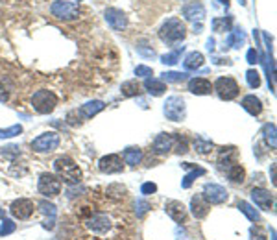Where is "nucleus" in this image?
I'll return each instance as SVG.
<instances>
[{"instance_id": "52", "label": "nucleus", "mask_w": 277, "mask_h": 240, "mask_svg": "<svg viewBox=\"0 0 277 240\" xmlns=\"http://www.w3.org/2000/svg\"><path fill=\"white\" fill-rule=\"evenodd\" d=\"M240 4H242V6H244V4H246V0H240Z\"/></svg>"}, {"instance_id": "48", "label": "nucleus", "mask_w": 277, "mask_h": 240, "mask_svg": "<svg viewBox=\"0 0 277 240\" xmlns=\"http://www.w3.org/2000/svg\"><path fill=\"white\" fill-rule=\"evenodd\" d=\"M175 240H187V233L181 226L175 227Z\"/></svg>"}, {"instance_id": "37", "label": "nucleus", "mask_w": 277, "mask_h": 240, "mask_svg": "<svg viewBox=\"0 0 277 240\" xmlns=\"http://www.w3.org/2000/svg\"><path fill=\"white\" fill-rule=\"evenodd\" d=\"M185 79H187V74L185 72H174V70H170V72L163 74V82L166 83H181Z\"/></svg>"}, {"instance_id": "14", "label": "nucleus", "mask_w": 277, "mask_h": 240, "mask_svg": "<svg viewBox=\"0 0 277 240\" xmlns=\"http://www.w3.org/2000/svg\"><path fill=\"white\" fill-rule=\"evenodd\" d=\"M85 226H87L89 231H92V233H107V231L111 229V220L107 214H94V216H91L87 222H85Z\"/></svg>"}, {"instance_id": "8", "label": "nucleus", "mask_w": 277, "mask_h": 240, "mask_svg": "<svg viewBox=\"0 0 277 240\" xmlns=\"http://www.w3.org/2000/svg\"><path fill=\"white\" fill-rule=\"evenodd\" d=\"M61 138L55 131H46L32 141V150L37 153H52L54 150L60 148Z\"/></svg>"}, {"instance_id": "6", "label": "nucleus", "mask_w": 277, "mask_h": 240, "mask_svg": "<svg viewBox=\"0 0 277 240\" xmlns=\"http://www.w3.org/2000/svg\"><path fill=\"white\" fill-rule=\"evenodd\" d=\"M37 190H39V194H43L45 198H54V196H57V194L61 192V179L55 174L45 172V174L39 175Z\"/></svg>"}, {"instance_id": "51", "label": "nucleus", "mask_w": 277, "mask_h": 240, "mask_svg": "<svg viewBox=\"0 0 277 240\" xmlns=\"http://www.w3.org/2000/svg\"><path fill=\"white\" fill-rule=\"evenodd\" d=\"M0 216H2V218H4V211H2V209H0Z\"/></svg>"}, {"instance_id": "49", "label": "nucleus", "mask_w": 277, "mask_h": 240, "mask_svg": "<svg viewBox=\"0 0 277 240\" xmlns=\"http://www.w3.org/2000/svg\"><path fill=\"white\" fill-rule=\"evenodd\" d=\"M272 181L275 183V165H272Z\"/></svg>"}, {"instance_id": "23", "label": "nucleus", "mask_w": 277, "mask_h": 240, "mask_svg": "<svg viewBox=\"0 0 277 240\" xmlns=\"http://www.w3.org/2000/svg\"><path fill=\"white\" fill-rule=\"evenodd\" d=\"M242 107H244V111H248L251 116H259L263 113V102L259 100L255 94H246V96L242 98Z\"/></svg>"}, {"instance_id": "4", "label": "nucleus", "mask_w": 277, "mask_h": 240, "mask_svg": "<svg viewBox=\"0 0 277 240\" xmlns=\"http://www.w3.org/2000/svg\"><path fill=\"white\" fill-rule=\"evenodd\" d=\"M55 106H57V96L52 91L41 89V91L33 92L32 107L39 115H48V113H52L55 109Z\"/></svg>"}, {"instance_id": "38", "label": "nucleus", "mask_w": 277, "mask_h": 240, "mask_svg": "<svg viewBox=\"0 0 277 240\" xmlns=\"http://www.w3.org/2000/svg\"><path fill=\"white\" fill-rule=\"evenodd\" d=\"M150 209H152V205H150L148 199L138 198L137 202H135V214H137V218H143Z\"/></svg>"}, {"instance_id": "11", "label": "nucleus", "mask_w": 277, "mask_h": 240, "mask_svg": "<svg viewBox=\"0 0 277 240\" xmlns=\"http://www.w3.org/2000/svg\"><path fill=\"white\" fill-rule=\"evenodd\" d=\"M9 212H11L15 218H18V220H28V218L33 214V202L28 198L13 199L11 205H9Z\"/></svg>"}, {"instance_id": "9", "label": "nucleus", "mask_w": 277, "mask_h": 240, "mask_svg": "<svg viewBox=\"0 0 277 240\" xmlns=\"http://www.w3.org/2000/svg\"><path fill=\"white\" fill-rule=\"evenodd\" d=\"M202 196L205 198V202L209 205H222V203H226L227 198H229V194L227 190L222 187V185H216V183H207L203 187V192Z\"/></svg>"}, {"instance_id": "27", "label": "nucleus", "mask_w": 277, "mask_h": 240, "mask_svg": "<svg viewBox=\"0 0 277 240\" xmlns=\"http://www.w3.org/2000/svg\"><path fill=\"white\" fill-rule=\"evenodd\" d=\"M236 207L240 209V212H242V214H244L249 222H261V212H259L257 209L251 205V203L244 202V199H240Z\"/></svg>"}, {"instance_id": "18", "label": "nucleus", "mask_w": 277, "mask_h": 240, "mask_svg": "<svg viewBox=\"0 0 277 240\" xmlns=\"http://www.w3.org/2000/svg\"><path fill=\"white\" fill-rule=\"evenodd\" d=\"M190 211H192L194 218L203 220V218L209 214V211H211V205L205 202V198H203L202 194H198V196H194V198L190 199Z\"/></svg>"}, {"instance_id": "12", "label": "nucleus", "mask_w": 277, "mask_h": 240, "mask_svg": "<svg viewBox=\"0 0 277 240\" xmlns=\"http://www.w3.org/2000/svg\"><path fill=\"white\" fill-rule=\"evenodd\" d=\"M249 194H251V199L259 209H263V211H272L273 209V194L270 190L263 189V187H253Z\"/></svg>"}, {"instance_id": "31", "label": "nucleus", "mask_w": 277, "mask_h": 240, "mask_svg": "<svg viewBox=\"0 0 277 240\" xmlns=\"http://www.w3.org/2000/svg\"><path fill=\"white\" fill-rule=\"evenodd\" d=\"M122 94L124 96H138L141 94V85L137 83V79H129V82H124L122 83V87H120Z\"/></svg>"}, {"instance_id": "32", "label": "nucleus", "mask_w": 277, "mask_h": 240, "mask_svg": "<svg viewBox=\"0 0 277 240\" xmlns=\"http://www.w3.org/2000/svg\"><path fill=\"white\" fill-rule=\"evenodd\" d=\"M212 148H214V144H212L211 141H205L203 137L194 138V150H196L198 153H202V155H207Z\"/></svg>"}, {"instance_id": "30", "label": "nucleus", "mask_w": 277, "mask_h": 240, "mask_svg": "<svg viewBox=\"0 0 277 240\" xmlns=\"http://www.w3.org/2000/svg\"><path fill=\"white\" fill-rule=\"evenodd\" d=\"M244 43H246V33L242 32V28L233 30L229 33V37H227V46H231V48H240V45H244Z\"/></svg>"}, {"instance_id": "24", "label": "nucleus", "mask_w": 277, "mask_h": 240, "mask_svg": "<svg viewBox=\"0 0 277 240\" xmlns=\"http://www.w3.org/2000/svg\"><path fill=\"white\" fill-rule=\"evenodd\" d=\"M144 89H146L152 96H163L165 91H166V85H165L163 79H155V78L150 76V78L144 79Z\"/></svg>"}, {"instance_id": "22", "label": "nucleus", "mask_w": 277, "mask_h": 240, "mask_svg": "<svg viewBox=\"0 0 277 240\" xmlns=\"http://www.w3.org/2000/svg\"><path fill=\"white\" fill-rule=\"evenodd\" d=\"M106 109V104L102 100H91L87 102V104H83L82 107H80V115H82V118H92L94 115H98L100 111Z\"/></svg>"}, {"instance_id": "41", "label": "nucleus", "mask_w": 277, "mask_h": 240, "mask_svg": "<svg viewBox=\"0 0 277 240\" xmlns=\"http://www.w3.org/2000/svg\"><path fill=\"white\" fill-rule=\"evenodd\" d=\"M185 50V46H181V48H177L175 52H170V54H165L161 57V63L165 65H175L177 61H180V54Z\"/></svg>"}, {"instance_id": "28", "label": "nucleus", "mask_w": 277, "mask_h": 240, "mask_svg": "<svg viewBox=\"0 0 277 240\" xmlns=\"http://www.w3.org/2000/svg\"><path fill=\"white\" fill-rule=\"evenodd\" d=\"M227 177H229L233 183H244L246 179V170H244V166L239 165V163H235V165L231 166L229 170L226 172Z\"/></svg>"}, {"instance_id": "46", "label": "nucleus", "mask_w": 277, "mask_h": 240, "mask_svg": "<svg viewBox=\"0 0 277 240\" xmlns=\"http://www.w3.org/2000/svg\"><path fill=\"white\" fill-rule=\"evenodd\" d=\"M137 50L143 55H146V57H153V55H155V52H153L152 48H146V45H138Z\"/></svg>"}, {"instance_id": "34", "label": "nucleus", "mask_w": 277, "mask_h": 240, "mask_svg": "<svg viewBox=\"0 0 277 240\" xmlns=\"http://www.w3.org/2000/svg\"><path fill=\"white\" fill-rule=\"evenodd\" d=\"M231 26H233V18H214L212 21V28L214 32H231Z\"/></svg>"}, {"instance_id": "2", "label": "nucleus", "mask_w": 277, "mask_h": 240, "mask_svg": "<svg viewBox=\"0 0 277 240\" xmlns=\"http://www.w3.org/2000/svg\"><path fill=\"white\" fill-rule=\"evenodd\" d=\"M185 35H187V28L181 23V18L177 17H170L159 30V37L166 45H174V43L183 41Z\"/></svg>"}, {"instance_id": "43", "label": "nucleus", "mask_w": 277, "mask_h": 240, "mask_svg": "<svg viewBox=\"0 0 277 240\" xmlns=\"http://www.w3.org/2000/svg\"><path fill=\"white\" fill-rule=\"evenodd\" d=\"M83 192H85V189H83V187H78V185H69V190H67V198L74 199V198H78V196H82Z\"/></svg>"}, {"instance_id": "25", "label": "nucleus", "mask_w": 277, "mask_h": 240, "mask_svg": "<svg viewBox=\"0 0 277 240\" xmlns=\"http://www.w3.org/2000/svg\"><path fill=\"white\" fill-rule=\"evenodd\" d=\"M122 157H124L126 165L137 166V165H141V161H143V150H141V148H135V146H129L124 150Z\"/></svg>"}, {"instance_id": "10", "label": "nucleus", "mask_w": 277, "mask_h": 240, "mask_svg": "<svg viewBox=\"0 0 277 240\" xmlns=\"http://www.w3.org/2000/svg\"><path fill=\"white\" fill-rule=\"evenodd\" d=\"M98 170L102 174H120L124 170V165H122V157L116 155V153H109V155H104L98 161Z\"/></svg>"}, {"instance_id": "17", "label": "nucleus", "mask_w": 277, "mask_h": 240, "mask_svg": "<svg viewBox=\"0 0 277 240\" xmlns=\"http://www.w3.org/2000/svg\"><path fill=\"white\" fill-rule=\"evenodd\" d=\"M183 17L190 23H202L203 18H205V8H203L200 2H190V4H185L183 6Z\"/></svg>"}, {"instance_id": "47", "label": "nucleus", "mask_w": 277, "mask_h": 240, "mask_svg": "<svg viewBox=\"0 0 277 240\" xmlns=\"http://www.w3.org/2000/svg\"><path fill=\"white\" fill-rule=\"evenodd\" d=\"M9 100V92L4 87V83H0V104H6Z\"/></svg>"}, {"instance_id": "40", "label": "nucleus", "mask_w": 277, "mask_h": 240, "mask_svg": "<svg viewBox=\"0 0 277 240\" xmlns=\"http://www.w3.org/2000/svg\"><path fill=\"white\" fill-rule=\"evenodd\" d=\"M23 133V126L21 124H15L11 128H6V129H0V138H11V137H17V135Z\"/></svg>"}, {"instance_id": "29", "label": "nucleus", "mask_w": 277, "mask_h": 240, "mask_svg": "<svg viewBox=\"0 0 277 240\" xmlns=\"http://www.w3.org/2000/svg\"><path fill=\"white\" fill-rule=\"evenodd\" d=\"M263 137L268 146L272 148V150H275L277 141H275V124H273V122H268V124L263 126Z\"/></svg>"}, {"instance_id": "16", "label": "nucleus", "mask_w": 277, "mask_h": 240, "mask_svg": "<svg viewBox=\"0 0 277 240\" xmlns=\"http://www.w3.org/2000/svg\"><path fill=\"white\" fill-rule=\"evenodd\" d=\"M236 163V148L235 146H227V148H222L220 150V155H218V168L222 172H227L231 166Z\"/></svg>"}, {"instance_id": "39", "label": "nucleus", "mask_w": 277, "mask_h": 240, "mask_svg": "<svg viewBox=\"0 0 277 240\" xmlns=\"http://www.w3.org/2000/svg\"><path fill=\"white\" fill-rule=\"evenodd\" d=\"M246 82H248V85L251 89H257L259 85H261V74L255 69H249L248 72H246Z\"/></svg>"}, {"instance_id": "7", "label": "nucleus", "mask_w": 277, "mask_h": 240, "mask_svg": "<svg viewBox=\"0 0 277 240\" xmlns=\"http://www.w3.org/2000/svg\"><path fill=\"white\" fill-rule=\"evenodd\" d=\"M50 11L60 21H76L80 17V6L74 4V2H69V0H55V2H52Z\"/></svg>"}, {"instance_id": "3", "label": "nucleus", "mask_w": 277, "mask_h": 240, "mask_svg": "<svg viewBox=\"0 0 277 240\" xmlns=\"http://www.w3.org/2000/svg\"><path fill=\"white\" fill-rule=\"evenodd\" d=\"M212 91L216 92L220 100L229 102L239 96L240 87L235 78H231V76H220V78L214 82V85H212Z\"/></svg>"}, {"instance_id": "5", "label": "nucleus", "mask_w": 277, "mask_h": 240, "mask_svg": "<svg viewBox=\"0 0 277 240\" xmlns=\"http://www.w3.org/2000/svg\"><path fill=\"white\" fill-rule=\"evenodd\" d=\"M163 113L168 120L172 122H181L187 116V106L185 100L181 96H170L166 98V102L163 104Z\"/></svg>"}, {"instance_id": "15", "label": "nucleus", "mask_w": 277, "mask_h": 240, "mask_svg": "<svg viewBox=\"0 0 277 240\" xmlns=\"http://www.w3.org/2000/svg\"><path fill=\"white\" fill-rule=\"evenodd\" d=\"M165 212L174 222H177V224H183V222L187 220V209H185L183 203L177 202V199H170V202H166L165 203Z\"/></svg>"}, {"instance_id": "1", "label": "nucleus", "mask_w": 277, "mask_h": 240, "mask_svg": "<svg viewBox=\"0 0 277 240\" xmlns=\"http://www.w3.org/2000/svg\"><path fill=\"white\" fill-rule=\"evenodd\" d=\"M54 170L57 174V177L63 179V183L67 185H78L82 181V170L69 155L57 157L54 161Z\"/></svg>"}, {"instance_id": "35", "label": "nucleus", "mask_w": 277, "mask_h": 240, "mask_svg": "<svg viewBox=\"0 0 277 240\" xmlns=\"http://www.w3.org/2000/svg\"><path fill=\"white\" fill-rule=\"evenodd\" d=\"M17 229V224L13 220H9V218H2V224H0V236H8L11 233H15Z\"/></svg>"}, {"instance_id": "53", "label": "nucleus", "mask_w": 277, "mask_h": 240, "mask_svg": "<svg viewBox=\"0 0 277 240\" xmlns=\"http://www.w3.org/2000/svg\"><path fill=\"white\" fill-rule=\"evenodd\" d=\"M80 2H82V0H80Z\"/></svg>"}, {"instance_id": "50", "label": "nucleus", "mask_w": 277, "mask_h": 240, "mask_svg": "<svg viewBox=\"0 0 277 240\" xmlns=\"http://www.w3.org/2000/svg\"><path fill=\"white\" fill-rule=\"evenodd\" d=\"M222 6H226V8H229V0H218Z\"/></svg>"}, {"instance_id": "26", "label": "nucleus", "mask_w": 277, "mask_h": 240, "mask_svg": "<svg viewBox=\"0 0 277 240\" xmlns=\"http://www.w3.org/2000/svg\"><path fill=\"white\" fill-rule=\"evenodd\" d=\"M203 61H205V57H203L202 52H190V54L185 57L183 67L187 70H198L203 65Z\"/></svg>"}, {"instance_id": "42", "label": "nucleus", "mask_w": 277, "mask_h": 240, "mask_svg": "<svg viewBox=\"0 0 277 240\" xmlns=\"http://www.w3.org/2000/svg\"><path fill=\"white\" fill-rule=\"evenodd\" d=\"M135 76H141V78H150V76H153V70H152V67L138 65V67H135Z\"/></svg>"}, {"instance_id": "44", "label": "nucleus", "mask_w": 277, "mask_h": 240, "mask_svg": "<svg viewBox=\"0 0 277 240\" xmlns=\"http://www.w3.org/2000/svg\"><path fill=\"white\" fill-rule=\"evenodd\" d=\"M141 192L144 194V196H150V194H155L157 192V185L155 183H143V187H141Z\"/></svg>"}, {"instance_id": "45", "label": "nucleus", "mask_w": 277, "mask_h": 240, "mask_svg": "<svg viewBox=\"0 0 277 240\" xmlns=\"http://www.w3.org/2000/svg\"><path fill=\"white\" fill-rule=\"evenodd\" d=\"M246 59H248V63H249V65L259 63V54H257V50H255V48L248 50V54H246Z\"/></svg>"}, {"instance_id": "21", "label": "nucleus", "mask_w": 277, "mask_h": 240, "mask_svg": "<svg viewBox=\"0 0 277 240\" xmlns=\"http://www.w3.org/2000/svg\"><path fill=\"white\" fill-rule=\"evenodd\" d=\"M189 91L192 92V94H198V96H205V94H211L212 85H211V82L205 78H190Z\"/></svg>"}, {"instance_id": "36", "label": "nucleus", "mask_w": 277, "mask_h": 240, "mask_svg": "<svg viewBox=\"0 0 277 240\" xmlns=\"http://www.w3.org/2000/svg\"><path fill=\"white\" fill-rule=\"evenodd\" d=\"M172 150H175V153H187L189 152V143H187V138L181 137V135H174V148Z\"/></svg>"}, {"instance_id": "13", "label": "nucleus", "mask_w": 277, "mask_h": 240, "mask_svg": "<svg viewBox=\"0 0 277 240\" xmlns=\"http://www.w3.org/2000/svg\"><path fill=\"white\" fill-rule=\"evenodd\" d=\"M104 15H106L107 24H109L115 32H122V30H126V28H128V17H126V13L122 11V9L107 8Z\"/></svg>"}, {"instance_id": "20", "label": "nucleus", "mask_w": 277, "mask_h": 240, "mask_svg": "<svg viewBox=\"0 0 277 240\" xmlns=\"http://www.w3.org/2000/svg\"><path fill=\"white\" fill-rule=\"evenodd\" d=\"M37 207H39V211L45 214V216H48V220L43 222V227L48 231L54 229V220H55V214H57V209H55L54 203L46 202V199H43V202L37 203Z\"/></svg>"}, {"instance_id": "33", "label": "nucleus", "mask_w": 277, "mask_h": 240, "mask_svg": "<svg viewBox=\"0 0 277 240\" xmlns=\"http://www.w3.org/2000/svg\"><path fill=\"white\" fill-rule=\"evenodd\" d=\"M203 174H205V170H203V168H196V166H192V170L185 175L183 181H181V187H183V189H189L190 185L194 183V179H196V177H200V175H203Z\"/></svg>"}, {"instance_id": "19", "label": "nucleus", "mask_w": 277, "mask_h": 240, "mask_svg": "<svg viewBox=\"0 0 277 240\" xmlns=\"http://www.w3.org/2000/svg\"><path fill=\"white\" fill-rule=\"evenodd\" d=\"M174 148V135L170 133H159L153 141V152L163 155V153H168Z\"/></svg>"}]
</instances>
